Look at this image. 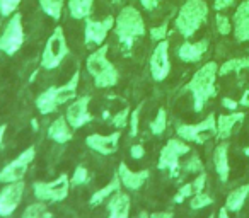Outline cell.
Returning <instances> with one entry per match:
<instances>
[{
	"label": "cell",
	"instance_id": "obj_17",
	"mask_svg": "<svg viewBox=\"0 0 249 218\" xmlns=\"http://www.w3.org/2000/svg\"><path fill=\"white\" fill-rule=\"evenodd\" d=\"M118 176L121 179V184H123L126 189L130 191H139L145 186V183L150 177V170L149 169H142V170H132L124 162H121L118 166Z\"/></svg>",
	"mask_w": 249,
	"mask_h": 218
},
{
	"label": "cell",
	"instance_id": "obj_33",
	"mask_svg": "<svg viewBox=\"0 0 249 218\" xmlns=\"http://www.w3.org/2000/svg\"><path fill=\"white\" fill-rule=\"evenodd\" d=\"M193 194H196V187H195V184H193V181L191 183H186V184H183V186L178 189V193H176V196L173 198V201L176 204H181L183 201H186L188 198H191Z\"/></svg>",
	"mask_w": 249,
	"mask_h": 218
},
{
	"label": "cell",
	"instance_id": "obj_2",
	"mask_svg": "<svg viewBox=\"0 0 249 218\" xmlns=\"http://www.w3.org/2000/svg\"><path fill=\"white\" fill-rule=\"evenodd\" d=\"M114 34H116L120 45L123 46L126 51H130L135 43V39L145 36V22H143L142 14L139 9L133 5H126L120 11V14L114 19Z\"/></svg>",
	"mask_w": 249,
	"mask_h": 218
},
{
	"label": "cell",
	"instance_id": "obj_42",
	"mask_svg": "<svg viewBox=\"0 0 249 218\" xmlns=\"http://www.w3.org/2000/svg\"><path fill=\"white\" fill-rule=\"evenodd\" d=\"M140 4L143 5L145 11H156L159 5V0H140Z\"/></svg>",
	"mask_w": 249,
	"mask_h": 218
},
{
	"label": "cell",
	"instance_id": "obj_10",
	"mask_svg": "<svg viewBox=\"0 0 249 218\" xmlns=\"http://www.w3.org/2000/svg\"><path fill=\"white\" fill-rule=\"evenodd\" d=\"M24 43V28H22V16L12 14L9 22L5 24L4 31L0 34V51L7 56H12L21 50Z\"/></svg>",
	"mask_w": 249,
	"mask_h": 218
},
{
	"label": "cell",
	"instance_id": "obj_35",
	"mask_svg": "<svg viewBox=\"0 0 249 218\" xmlns=\"http://www.w3.org/2000/svg\"><path fill=\"white\" fill-rule=\"evenodd\" d=\"M130 115H132V111H130V107H124V109H121L120 113H116V115L113 116V119H111V123H113V126L116 130L120 128H124V126L130 123Z\"/></svg>",
	"mask_w": 249,
	"mask_h": 218
},
{
	"label": "cell",
	"instance_id": "obj_21",
	"mask_svg": "<svg viewBox=\"0 0 249 218\" xmlns=\"http://www.w3.org/2000/svg\"><path fill=\"white\" fill-rule=\"evenodd\" d=\"M208 51V41L207 39H201V41L196 43H190L184 41L183 45L178 48V56L179 60L186 63H196L203 58V55Z\"/></svg>",
	"mask_w": 249,
	"mask_h": 218
},
{
	"label": "cell",
	"instance_id": "obj_11",
	"mask_svg": "<svg viewBox=\"0 0 249 218\" xmlns=\"http://www.w3.org/2000/svg\"><path fill=\"white\" fill-rule=\"evenodd\" d=\"M35 157H36L35 145L28 147L24 152L19 153L12 162H9L4 169L0 170V183L9 184V183H18V181H22L26 176V172H28L29 164L35 160Z\"/></svg>",
	"mask_w": 249,
	"mask_h": 218
},
{
	"label": "cell",
	"instance_id": "obj_51",
	"mask_svg": "<svg viewBox=\"0 0 249 218\" xmlns=\"http://www.w3.org/2000/svg\"><path fill=\"white\" fill-rule=\"evenodd\" d=\"M121 0H113V4H120Z\"/></svg>",
	"mask_w": 249,
	"mask_h": 218
},
{
	"label": "cell",
	"instance_id": "obj_13",
	"mask_svg": "<svg viewBox=\"0 0 249 218\" xmlns=\"http://www.w3.org/2000/svg\"><path fill=\"white\" fill-rule=\"evenodd\" d=\"M24 183L18 181V183H9L2 187L0 191V217H11L18 206L21 204L22 194H24Z\"/></svg>",
	"mask_w": 249,
	"mask_h": 218
},
{
	"label": "cell",
	"instance_id": "obj_43",
	"mask_svg": "<svg viewBox=\"0 0 249 218\" xmlns=\"http://www.w3.org/2000/svg\"><path fill=\"white\" fill-rule=\"evenodd\" d=\"M234 4V0H215V9L217 11H224V9L231 7V5Z\"/></svg>",
	"mask_w": 249,
	"mask_h": 218
},
{
	"label": "cell",
	"instance_id": "obj_32",
	"mask_svg": "<svg viewBox=\"0 0 249 218\" xmlns=\"http://www.w3.org/2000/svg\"><path fill=\"white\" fill-rule=\"evenodd\" d=\"M45 213H48V208H46L45 201H38V203L29 204L26 208V211L22 213V218H43Z\"/></svg>",
	"mask_w": 249,
	"mask_h": 218
},
{
	"label": "cell",
	"instance_id": "obj_27",
	"mask_svg": "<svg viewBox=\"0 0 249 218\" xmlns=\"http://www.w3.org/2000/svg\"><path fill=\"white\" fill-rule=\"evenodd\" d=\"M242 70H248L249 72V56H244V58H232L227 60L222 67H218V75H229L232 72L241 73Z\"/></svg>",
	"mask_w": 249,
	"mask_h": 218
},
{
	"label": "cell",
	"instance_id": "obj_47",
	"mask_svg": "<svg viewBox=\"0 0 249 218\" xmlns=\"http://www.w3.org/2000/svg\"><path fill=\"white\" fill-rule=\"evenodd\" d=\"M218 218H231V217H229V210L225 206L218 210Z\"/></svg>",
	"mask_w": 249,
	"mask_h": 218
},
{
	"label": "cell",
	"instance_id": "obj_28",
	"mask_svg": "<svg viewBox=\"0 0 249 218\" xmlns=\"http://www.w3.org/2000/svg\"><path fill=\"white\" fill-rule=\"evenodd\" d=\"M38 2H39L41 11L45 12L46 16H50V17L55 19V21H58V19L62 17L65 0H38Z\"/></svg>",
	"mask_w": 249,
	"mask_h": 218
},
{
	"label": "cell",
	"instance_id": "obj_41",
	"mask_svg": "<svg viewBox=\"0 0 249 218\" xmlns=\"http://www.w3.org/2000/svg\"><path fill=\"white\" fill-rule=\"evenodd\" d=\"M222 106H224L225 109H229V111H235L237 106H239V102L234 99H231V97H224V99H222Z\"/></svg>",
	"mask_w": 249,
	"mask_h": 218
},
{
	"label": "cell",
	"instance_id": "obj_25",
	"mask_svg": "<svg viewBox=\"0 0 249 218\" xmlns=\"http://www.w3.org/2000/svg\"><path fill=\"white\" fill-rule=\"evenodd\" d=\"M248 196H249V184L237 186L235 189H232L231 193L227 194L224 206L229 210V213H237V211L242 210V206H244Z\"/></svg>",
	"mask_w": 249,
	"mask_h": 218
},
{
	"label": "cell",
	"instance_id": "obj_6",
	"mask_svg": "<svg viewBox=\"0 0 249 218\" xmlns=\"http://www.w3.org/2000/svg\"><path fill=\"white\" fill-rule=\"evenodd\" d=\"M190 145L188 142L181 138H171L162 147L159 153V160H157V169L169 172L171 177H178L181 167V159L190 153Z\"/></svg>",
	"mask_w": 249,
	"mask_h": 218
},
{
	"label": "cell",
	"instance_id": "obj_20",
	"mask_svg": "<svg viewBox=\"0 0 249 218\" xmlns=\"http://www.w3.org/2000/svg\"><path fill=\"white\" fill-rule=\"evenodd\" d=\"M213 167L217 172L218 179L222 183H227L229 176H231V164H229V143L222 142L215 147L213 150Z\"/></svg>",
	"mask_w": 249,
	"mask_h": 218
},
{
	"label": "cell",
	"instance_id": "obj_36",
	"mask_svg": "<svg viewBox=\"0 0 249 218\" xmlns=\"http://www.w3.org/2000/svg\"><path fill=\"white\" fill-rule=\"evenodd\" d=\"M21 0H0V16L2 17H9L18 11Z\"/></svg>",
	"mask_w": 249,
	"mask_h": 218
},
{
	"label": "cell",
	"instance_id": "obj_4",
	"mask_svg": "<svg viewBox=\"0 0 249 218\" xmlns=\"http://www.w3.org/2000/svg\"><path fill=\"white\" fill-rule=\"evenodd\" d=\"M79 82H80V72L75 70L72 79L67 84H63V85H60V87H48L46 90H43V92L36 97V107H38L39 115H43V116L52 115L53 111L58 109V106L75 99Z\"/></svg>",
	"mask_w": 249,
	"mask_h": 218
},
{
	"label": "cell",
	"instance_id": "obj_16",
	"mask_svg": "<svg viewBox=\"0 0 249 218\" xmlns=\"http://www.w3.org/2000/svg\"><path fill=\"white\" fill-rule=\"evenodd\" d=\"M121 133L114 132L109 135H101V133H92L86 138V145L89 147L92 152L99 153V155H113L118 150V143H120Z\"/></svg>",
	"mask_w": 249,
	"mask_h": 218
},
{
	"label": "cell",
	"instance_id": "obj_5",
	"mask_svg": "<svg viewBox=\"0 0 249 218\" xmlns=\"http://www.w3.org/2000/svg\"><path fill=\"white\" fill-rule=\"evenodd\" d=\"M207 17L208 5L205 0H186L174 19V28L184 39H190L207 22Z\"/></svg>",
	"mask_w": 249,
	"mask_h": 218
},
{
	"label": "cell",
	"instance_id": "obj_24",
	"mask_svg": "<svg viewBox=\"0 0 249 218\" xmlns=\"http://www.w3.org/2000/svg\"><path fill=\"white\" fill-rule=\"evenodd\" d=\"M121 186H123V184H121V179H120V176H118V172H116L113 176V179H111L106 186H103L101 189L94 191V194L90 196V200H89V206L96 208V206H99V204H103L107 198H111L114 193L121 191Z\"/></svg>",
	"mask_w": 249,
	"mask_h": 218
},
{
	"label": "cell",
	"instance_id": "obj_26",
	"mask_svg": "<svg viewBox=\"0 0 249 218\" xmlns=\"http://www.w3.org/2000/svg\"><path fill=\"white\" fill-rule=\"evenodd\" d=\"M92 7L94 0H69V12L73 19H87Z\"/></svg>",
	"mask_w": 249,
	"mask_h": 218
},
{
	"label": "cell",
	"instance_id": "obj_3",
	"mask_svg": "<svg viewBox=\"0 0 249 218\" xmlns=\"http://www.w3.org/2000/svg\"><path fill=\"white\" fill-rule=\"evenodd\" d=\"M107 51H109V46L101 45L86 60V68L94 79V85L97 89H109L116 85L120 80V72L107 60Z\"/></svg>",
	"mask_w": 249,
	"mask_h": 218
},
{
	"label": "cell",
	"instance_id": "obj_49",
	"mask_svg": "<svg viewBox=\"0 0 249 218\" xmlns=\"http://www.w3.org/2000/svg\"><path fill=\"white\" fill-rule=\"evenodd\" d=\"M43 218H53V217H52V213L48 211V213H45V217H43Z\"/></svg>",
	"mask_w": 249,
	"mask_h": 218
},
{
	"label": "cell",
	"instance_id": "obj_38",
	"mask_svg": "<svg viewBox=\"0 0 249 218\" xmlns=\"http://www.w3.org/2000/svg\"><path fill=\"white\" fill-rule=\"evenodd\" d=\"M215 22H217V31L220 33V34L227 36L229 33H231V29H232L231 21H229V17H225L224 14H217V17H215Z\"/></svg>",
	"mask_w": 249,
	"mask_h": 218
},
{
	"label": "cell",
	"instance_id": "obj_30",
	"mask_svg": "<svg viewBox=\"0 0 249 218\" xmlns=\"http://www.w3.org/2000/svg\"><path fill=\"white\" fill-rule=\"evenodd\" d=\"M179 169L183 170L184 174H200V172H203V162H201V159L196 153H191L190 159L181 164Z\"/></svg>",
	"mask_w": 249,
	"mask_h": 218
},
{
	"label": "cell",
	"instance_id": "obj_37",
	"mask_svg": "<svg viewBox=\"0 0 249 218\" xmlns=\"http://www.w3.org/2000/svg\"><path fill=\"white\" fill-rule=\"evenodd\" d=\"M140 111H142V106H139L135 109V111H132V115H130V136L132 138H135L137 135H139V123H140Z\"/></svg>",
	"mask_w": 249,
	"mask_h": 218
},
{
	"label": "cell",
	"instance_id": "obj_44",
	"mask_svg": "<svg viewBox=\"0 0 249 218\" xmlns=\"http://www.w3.org/2000/svg\"><path fill=\"white\" fill-rule=\"evenodd\" d=\"M150 218H173V213L171 211H156L150 215Z\"/></svg>",
	"mask_w": 249,
	"mask_h": 218
},
{
	"label": "cell",
	"instance_id": "obj_8",
	"mask_svg": "<svg viewBox=\"0 0 249 218\" xmlns=\"http://www.w3.org/2000/svg\"><path fill=\"white\" fill-rule=\"evenodd\" d=\"M178 138L184 140V142L196 143V145H203L208 140L217 136V119L215 115L210 113L203 121L196 123V125H178L176 128Z\"/></svg>",
	"mask_w": 249,
	"mask_h": 218
},
{
	"label": "cell",
	"instance_id": "obj_9",
	"mask_svg": "<svg viewBox=\"0 0 249 218\" xmlns=\"http://www.w3.org/2000/svg\"><path fill=\"white\" fill-rule=\"evenodd\" d=\"M70 186H72L70 184V177L67 174H60L52 183H35L33 184V189H35V196L38 201L60 203V201L67 200Z\"/></svg>",
	"mask_w": 249,
	"mask_h": 218
},
{
	"label": "cell",
	"instance_id": "obj_31",
	"mask_svg": "<svg viewBox=\"0 0 249 218\" xmlns=\"http://www.w3.org/2000/svg\"><path fill=\"white\" fill-rule=\"evenodd\" d=\"M210 204H213V198H212L210 194L205 193V191L193 194L190 200L191 210H201V208H207V206H210Z\"/></svg>",
	"mask_w": 249,
	"mask_h": 218
},
{
	"label": "cell",
	"instance_id": "obj_52",
	"mask_svg": "<svg viewBox=\"0 0 249 218\" xmlns=\"http://www.w3.org/2000/svg\"><path fill=\"white\" fill-rule=\"evenodd\" d=\"M208 218H215V217H208Z\"/></svg>",
	"mask_w": 249,
	"mask_h": 218
},
{
	"label": "cell",
	"instance_id": "obj_22",
	"mask_svg": "<svg viewBox=\"0 0 249 218\" xmlns=\"http://www.w3.org/2000/svg\"><path fill=\"white\" fill-rule=\"evenodd\" d=\"M107 210H109V217L107 218H130V206L132 201L126 193H114L113 196L107 200Z\"/></svg>",
	"mask_w": 249,
	"mask_h": 218
},
{
	"label": "cell",
	"instance_id": "obj_23",
	"mask_svg": "<svg viewBox=\"0 0 249 218\" xmlns=\"http://www.w3.org/2000/svg\"><path fill=\"white\" fill-rule=\"evenodd\" d=\"M72 130L73 128L69 125L67 118L60 116V118H56L55 121L48 126V138L53 140L55 143H60V145H63V143H69L70 140L73 138Z\"/></svg>",
	"mask_w": 249,
	"mask_h": 218
},
{
	"label": "cell",
	"instance_id": "obj_40",
	"mask_svg": "<svg viewBox=\"0 0 249 218\" xmlns=\"http://www.w3.org/2000/svg\"><path fill=\"white\" fill-rule=\"evenodd\" d=\"M130 155H132V159L140 160V159H143V155H145V150H143L142 145H133L132 149H130Z\"/></svg>",
	"mask_w": 249,
	"mask_h": 218
},
{
	"label": "cell",
	"instance_id": "obj_19",
	"mask_svg": "<svg viewBox=\"0 0 249 218\" xmlns=\"http://www.w3.org/2000/svg\"><path fill=\"white\" fill-rule=\"evenodd\" d=\"M234 36L239 43L249 41V0H244L234 14Z\"/></svg>",
	"mask_w": 249,
	"mask_h": 218
},
{
	"label": "cell",
	"instance_id": "obj_34",
	"mask_svg": "<svg viewBox=\"0 0 249 218\" xmlns=\"http://www.w3.org/2000/svg\"><path fill=\"white\" fill-rule=\"evenodd\" d=\"M89 183V170L86 166H77L73 170L72 177H70V184L72 186H84Z\"/></svg>",
	"mask_w": 249,
	"mask_h": 218
},
{
	"label": "cell",
	"instance_id": "obj_39",
	"mask_svg": "<svg viewBox=\"0 0 249 218\" xmlns=\"http://www.w3.org/2000/svg\"><path fill=\"white\" fill-rule=\"evenodd\" d=\"M150 38H152V41H162V39H166L167 36V21L164 22L162 26H156V28L150 29Z\"/></svg>",
	"mask_w": 249,
	"mask_h": 218
},
{
	"label": "cell",
	"instance_id": "obj_7",
	"mask_svg": "<svg viewBox=\"0 0 249 218\" xmlns=\"http://www.w3.org/2000/svg\"><path fill=\"white\" fill-rule=\"evenodd\" d=\"M67 55H69V46H67L65 33H63L62 26H58V28L53 29V33L50 34L48 41L45 45V50H43L41 68L45 70L56 68L67 58Z\"/></svg>",
	"mask_w": 249,
	"mask_h": 218
},
{
	"label": "cell",
	"instance_id": "obj_29",
	"mask_svg": "<svg viewBox=\"0 0 249 218\" xmlns=\"http://www.w3.org/2000/svg\"><path fill=\"white\" fill-rule=\"evenodd\" d=\"M167 128V113L164 107H160L159 111H157L156 118L150 121V133L156 136H160Z\"/></svg>",
	"mask_w": 249,
	"mask_h": 218
},
{
	"label": "cell",
	"instance_id": "obj_12",
	"mask_svg": "<svg viewBox=\"0 0 249 218\" xmlns=\"http://www.w3.org/2000/svg\"><path fill=\"white\" fill-rule=\"evenodd\" d=\"M171 73V60H169V41L162 39L157 43L150 56V75L156 82H162Z\"/></svg>",
	"mask_w": 249,
	"mask_h": 218
},
{
	"label": "cell",
	"instance_id": "obj_45",
	"mask_svg": "<svg viewBox=\"0 0 249 218\" xmlns=\"http://www.w3.org/2000/svg\"><path fill=\"white\" fill-rule=\"evenodd\" d=\"M239 104H241V106H244V107H249V89L246 90L244 94H242V97H241V101H239Z\"/></svg>",
	"mask_w": 249,
	"mask_h": 218
},
{
	"label": "cell",
	"instance_id": "obj_14",
	"mask_svg": "<svg viewBox=\"0 0 249 218\" xmlns=\"http://www.w3.org/2000/svg\"><path fill=\"white\" fill-rule=\"evenodd\" d=\"M89 104H90V96L75 97V99L69 104L65 118L73 130L82 128V126H86L87 123H90L94 119V116L89 113Z\"/></svg>",
	"mask_w": 249,
	"mask_h": 218
},
{
	"label": "cell",
	"instance_id": "obj_50",
	"mask_svg": "<svg viewBox=\"0 0 249 218\" xmlns=\"http://www.w3.org/2000/svg\"><path fill=\"white\" fill-rule=\"evenodd\" d=\"M244 153H246V155L249 157V147H246V149H244Z\"/></svg>",
	"mask_w": 249,
	"mask_h": 218
},
{
	"label": "cell",
	"instance_id": "obj_18",
	"mask_svg": "<svg viewBox=\"0 0 249 218\" xmlns=\"http://www.w3.org/2000/svg\"><path fill=\"white\" fill-rule=\"evenodd\" d=\"M246 115L242 111H231L229 115H220L217 118V138L227 140L235 132V128L241 126Z\"/></svg>",
	"mask_w": 249,
	"mask_h": 218
},
{
	"label": "cell",
	"instance_id": "obj_48",
	"mask_svg": "<svg viewBox=\"0 0 249 218\" xmlns=\"http://www.w3.org/2000/svg\"><path fill=\"white\" fill-rule=\"evenodd\" d=\"M135 218H150V215L149 213H147V211H140V213L139 215H137V217Z\"/></svg>",
	"mask_w": 249,
	"mask_h": 218
},
{
	"label": "cell",
	"instance_id": "obj_1",
	"mask_svg": "<svg viewBox=\"0 0 249 218\" xmlns=\"http://www.w3.org/2000/svg\"><path fill=\"white\" fill-rule=\"evenodd\" d=\"M217 75L218 65L215 62H208L195 72V75L184 87V90H188L193 96V107L196 113L203 111L208 101L217 96V87H215Z\"/></svg>",
	"mask_w": 249,
	"mask_h": 218
},
{
	"label": "cell",
	"instance_id": "obj_46",
	"mask_svg": "<svg viewBox=\"0 0 249 218\" xmlns=\"http://www.w3.org/2000/svg\"><path fill=\"white\" fill-rule=\"evenodd\" d=\"M5 132H7V125H0V147H2V143H4Z\"/></svg>",
	"mask_w": 249,
	"mask_h": 218
},
{
	"label": "cell",
	"instance_id": "obj_15",
	"mask_svg": "<svg viewBox=\"0 0 249 218\" xmlns=\"http://www.w3.org/2000/svg\"><path fill=\"white\" fill-rule=\"evenodd\" d=\"M114 28V17L107 16L103 21H92L90 17L86 19V29H84V39L86 45L101 46L107 38V33Z\"/></svg>",
	"mask_w": 249,
	"mask_h": 218
}]
</instances>
